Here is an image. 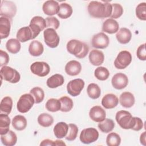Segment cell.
I'll use <instances>...</instances> for the list:
<instances>
[{
	"instance_id": "obj_1",
	"label": "cell",
	"mask_w": 146,
	"mask_h": 146,
	"mask_svg": "<svg viewBox=\"0 0 146 146\" xmlns=\"http://www.w3.org/2000/svg\"><path fill=\"white\" fill-rule=\"evenodd\" d=\"M115 119L123 129H131L133 131H139L143 127V121L140 117H133L129 112L125 110L117 112Z\"/></svg>"
},
{
	"instance_id": "obj_2",
	"label": "cell",
	"mask_w": 146,
	"mask_h": 146,
	"mask_svg": "<svg viewBox=\"0 0 146 146\" xmlns=\"http://www.w3.org/2000/svg\"><path fill=\"white\" fill-rule=\"evenodd\" d=\"M91 1L87 7L90 15L96 18H104L110 17L112 11V4L108 2Z\"/></svg>"
},
{
	"instance_id": "obj_3",
	"label": "cell",
	"mask_w": 146,
	"mask_h": 146,
	"mask_svg": "<svg viewBox=\"0 0 146 146\" xmlns=\"http://www.w3.org/2000/svg\"><path fill=\"white\" fill-rule=\"evenodd\" d=\"M66 48L69 53L79 59L86 57L89 51V47L87 44L76 39H71L68 41Z\"/></svg>"
},
{
	"instance_id": "obj_4",
	"label": "cell",
	"mask_w": 146,
	"mask_h": 146,
	"mask_svg": "<svg viewBox=\"0 0 146 146\" xmlns=\"http://www.w3.org/2000/svg\"><path fill=\"white\" fill-rule=\"evenodd\" d=\"M35 103V99L31 94H25L21 96L17 104V108L21 113L27 112Z\"/></svg>"
},
{
	"instance_id": "obj_5",
	"label": "cell",
	"mask_w": 146,
	"mask_h": 146,
	"mask_svg": "<svg viewBox=\"0 0 146 146\" xmlns=\"http://www.w3.org/2000/svg\"><path fill=\"white\" fill-rule=\"evenodd\" d=\"M0 74L1 79H3L11 83H17L21 79V75L16 70L7 66L2 67Z\"/></svg>"
},
{
	"instance_id": "obj_6",
	"label": "cell",
	"mask_w": 146,
	"mask_h": 146,
	"mask_svg": "<svg viewBox=\"0 0 146 146\" xmlns=\"http://www.w3.org/2000/svg\"><path fill=\"white\" fill-rule=\"evenodd\" d=\"M29 27L33 33V39H35L40 33L47 27L45 19L40 16H35L30 21Z\"/></svg>"
},
{
	"instance_id": "obj_7",
	"label": "cell",
	"mask_w": 146,
	"mask_h": 146,
	"mask_svg": "<svg viewBox=\"0 0 146 146\" xmlns=\"http://www.w3.org/2000/svg\"><path fill=\"white\" fill-rule=\"evenodd\" d=\"M99 137V132L95 128H87L83 129L80 134L79 139L84 144H91L96 141Z\"/></svg>"
},
{
	"instance_id": "obj_8",
	"label": "cell",
	"mask_w": 146,
	"mask_h": 146,
	"mask_svg": "<svg viewBox=\"0 0 146 146\" xmlns=\"http://www.w3.org/2000/svg\"><path fill=\"white\" fill-rule=\"evenodd\" d=\"M45 43L50 48L56 47L60 41V38L55 30L51 28L46 29L43 32Z\"/></svg>"
},
{
	"instance_id": "obj_9",
	"label": "cell",
	"mask_w": 146,
	"mask_h": 146,
	"mask_svg": "<svg viewBox=\"0 0 146 146\" xmlns=\"http://www.w3.org/2000/svg\"><path fill=\"white\" fill-rule=\"evenodd\" d=\"M132 61L131 54L126 50L120 51L114 61V66L117 69H124Z\"/></svg>"
},
{
	"instance_id": "obj_10",
	"label": "cell",
	"mask_w": 146,
	"mask_h": 146,
	"mask_svg": "<svg viewBox=\"0 0 146 146\" xmlns=\"http://www.w3.org/2000/svg\"><path fill=\"white\" fill-rule=\"evenodd\" d=\"M17 7L15 3L11 1H2L0 6V15L1 17H5L11 18L15 15Z\"/></svg>"
},
{
	"instance_id": "obj_11",
	"label": "cell",
	"mask_w": 146,
	"mask_h": 146,
	"mask_svg": "<svg viewBox=\"0 0 146 146\" xmlns=\"http://www.w3.org/2000/svg\"><path fill=\"white\" fill-rule=\"evenodd\" d=\"M84 82L82 79H75L67 84V92L72 96H78L84 87Z\"/></svg>"
},
{
	"instance_id": "obj_12",
	"label": "cell",
	"mask_w": 146,
	"mask_h": 146,
	"mask_svg": "<svg viewBox=\"0 0 146 146\" xmlns=\"http://www.w3.org/2000/svg\"><path fill=\"white\" fill-rule=\"evenodd\" d=\"M30 70L34 75L40 77H44L49 74L50 67L44 62H35L30 66Z\"/></svg>"
},
{
	"instance_id": "obj_13",
	"label": "cell",
	"mask_w": 146,
	"mask_h": 146,
	"mask_svg": "<svg viewBox=\"0 0 146 146\" xmlns=\"http://www.w3.org/2000/svg\"><path fill=\"white\" fill-rule=\"evenodd\" d=\"M109 43V38L104 33H99L94 35L91 39V45L96 48H106L108 47Z\"/></svg>"
},
{
	"instance_id": "obj_14",
	"label": "cell",
	"mask_w": 146,
	"mask_h": 146,
	"mask_svg": "<svg viewBox=\"0 0 146 146\" xmlns=\"http://www.w3.org/2000/svg\"><path fill=\"white\" fill-rule=\"evenodd\" d=\"M112 86L117 90L124 88L128 84V79L126 75L123 73H117L114 75L111 80Z\"/></svg>"
},
{
	"instance_id": "obj_15",
	"label": "cell",
	"mask_w": 146,
	"mask_h": 146,
	"mask_svg": "<svg viewBox=\"0 0 146 146\" xmlns=\"http://www.w3.org/2000/svg\"><path fill=\"white\" fill-rule=\"evenodd\" d=\"M89 116L93 121L99 123L106 119V112L100 106H95L90 109Z\"/></svg>"
},
{
	"instance_id": "obj_16",
	"label": "cell",
	"mask_w": 146,
	"mask_h": 146,
	"mask_svg": "<svg viewBox=\"0 0 146 146\" xmlns=\"http://www.w3.org/2000/svg\"><path fill=\"white\" fill-rule=\"evenodd\" d=\"M60 5L57 1L54 0H49L46 1L42 6V9L46 15L50 17L56 14L59 10Z\"/></svg>"
},
{
	"instance_id": "obj_17",
	"label": "cell",
	"mask_w": 146,
	"mask_h": 146,
	"mask_svg": "<svg viewBox=\"0 0 146 146\" xmlns=\"http://www.w3.org/2000/svg\"><path fill=\"white\" fill-rule=\"evenodd\" d=\"M82 70V66L80 62L72 60L69 61L65 66V72L70 76L78 75Z\"/></svg>"
},
{
	"instance_id": "obj_18",
	"label": "cell",
	"mask_w": 146,
	"mask_h": 146,
	"mask_svg": "<svg viewBox=\"0 0 146 146\" xmlns=\"http://www.w3.org/2000/svg\"><path fill=\"white\" fill-rule=\"evenodd\" d=\"M11 29V22L9 18L1 17L0 18V36L5 39L9 36Z\"/></svg>"
},
{
	"instance_id": "obj_19",
	"label": "cell",
	"mask_w": 146,
	"mask_h": 146,
	"mask_svg": "<svg viewBox=\"0 0 146 146\" xmlns=\"http://www.w3.org/2000/svg\"><path fill=\"white\" fill-rule=\"evenodd\" d=\"M119 103L117 97L113 94L105 95L102 99V105L106 109H112L117 106Z\"/></svg>"
},
{
	"instance_id": "obj_20",
	"label": "cell",
	"mask_w": 146,
	"mask_h": 146,
	"mask_svg": "<svg viewBox=\"0 0 146 146\" xmlns=\"http://www.w3.org/2000/svg\"><path fill=\"white\" fill-rule=\"evenodd\" d=\"M119 25L114 19L108 18L103 23L102 31L108 34H114L118 31Z\"/></svg>"
},
{
	"instance_id": "obj_21",
	"label": "cell",
	"mask_w": 146,
	"mask_h": 146,
	"mask_svg": "<svg viewBox=\"0 0 146 146\" xmlns=\"http://www.w3.org/2000/svg\"><path fill=\"white\" fill-rule=\"evenodd\" d=\"M89 60L90 63L94 66L101 65L104 60V55L102 51L96 49L91 50L89 54Z\"/></svg>"
},
{
	"instance_id": "obj_22",
	"label": "cell",
	"mask_w": 146,
	"mask_h": 146,
	"mask_svg": "<svg viewBox=\"0 0 146 146\" xmlns=\"http://www.w3.org/2000/svg\"><path fill=\"white\" fill-rule=\"evenodd\" d=\"M135 102L133 95L129 92H124L119 97V102L124 108H131L134 105Z\"/></svg>"
},
{
	"instance_id": "obj_23",
	"label": "cell",
	"mask_w": 146,
	"mask_h": 146,
	"mask_svg": "<svg viewBox=\"0 0 146 146\" xmlns=\"http://www.w3.org/2000/svg\"><path fill=\"white\" fill-rule=\"evenodd\" d=\"M16 36L19 42H26L33 39V33L29 26H25L18 30Z\"/></svg>"
},
{
	"instance_id": "obj_24",
	"label": "cell",
	"mask_w": 146,
	"mask_h": 146,
	"mask_svg": "<svg viewBox=\"0 0 146 146\" xmlns=\"http://www.w3.org/2000/svg\"><path fill=\"white\" fill-rule=\"evenodd\" d=\"M1 140L5 146H13L17 141V136L13 131L9 130L6 133L1 135Z\"/></svg>"
},
{
	"instance_id": "obj_25",
	"label": "cell",
	"mask_w": 146,
	"mask_h": 146,
	"mask_svg": "<svg viewBox=\"0 0 146 146\" xmlns=\"http://www.w3.org/2000/svg\"><path fill=\"white\" fill-rule=\"evenodd\" d=\"M116 37L118 42L121 44H127L131 39L132 33L131 31L125 27L121 28L117 32Z\"/></svg>"
},
{
	"instance_id": "obj_26",
	"label": "cell",
	"mask_w": 146,
	"mask_h": 146,
	"mask_svg": "<svg viewBox=\"0 0 146 146\" xmlns=\"http://www.w3.org/2000/svg\"><path fill=\"white\" fill-rule=\"evenodd\" d=\"M68 130V125L65 122H59L54 127V133L58 139H62L66 137Z\"/></svg>"
},
{
	"instance_id": "obj_27",
	"label": "cell",
	"mask_w": 146,
	"mask_h": 146,
	"mask_svg": "<svg viewBox=\"0 0 146 146\" xmlns=\"http://www.w3.org/2000/svg\"><path fill=\"white\" fill-rule=\"evenodd\" d=\"M64 82V77L60 74H56L48 78L46 82V84L49 88H55L62 86Z\"/></svg>"
},
{
	"instance_id": "obj_28",
	"label": "cell",
	"mask_w": 146,
	"mask_h": 146,
	"mask_svg": "<svg viewBox=\"0 0 146 146\" xmlns=\"http://www.w3.org/2000/svg\"><path fill=\"white\" fill-rule=\"evenodd\" d=\"M44 51L43 44L38 40L32 41L29 47V53L34 56H39L42 54Z\"/></svg>"
},
{
	"instance_id": "obj_29",
	"label": "cell",
	"mask_w": 146,
	"mask_h": 146,
	"mask_svg": "<svg viewBox=\"0 0 146 146\" xmlns=\"http://www.w3.org/2000/svg\"><path fill=\"white\" fill-rule=\"evenodd\" d=\"M12 125L17 131H22L27 126V120L22 115H17L12 120Z\"/></svg>"
},
{
	"instance_id": "obj_30",
	"label": "cell",
	"mask_w": 146,
	"mask_h": 146,
	"mask_svg": "<svg viewBox=\"0 0 146 146\" xmlns=\"http://www.w3.org/2000/svg\"><path fill=\"white\" fill-rule=\"evenodd\" d=\"M6 48L10 53L17 54L20 51L21 44L17 39L11 38L7 41L6 43Z\"/></svg>"
},
{
	"instance_id": "obj_31",
	"label": "cell",
	"mask_w": 146,
	"mask_h": 146,
	"mask_svg": "<svg viewBox=\"0 0 146 146\" xmlns=\"http://www.w3.org/2000/svg\"><path fill=\"white\" fill-rule=\"evenodd\" d=\"M13 107V100L10 96H6L3 98L0 104L1 112L9 115L12 110Z\"/></svg>"
},
{
	"instance_id": "obj_32",
	"label": "cell",
	"mask_w": 146,
	"mask_h": 146,
	"mask_svg": "<svg viewBox=\"0 0 146 146\" xmlns=\"http://www.w3.org/2000/svg\"><path fill=\"white\" fill-rule=\"evenodd\" d=\"M72 14V7L67 3H62L60 5L58 16L62 19H67Z\"/></svg>"
},
{
	"instance_id": "obj_33",
	"label": "cell",
	"mask_w": 146,
	"mask_h": 146,
	"mask_svg": "<svg viewBox=\"0 0 146 146\" xmlns=\"http://www.w3.org/2000/svg\"><path fill=\"white\" fill-rule=\"evenodd\" d=\"M10 119L8 115L1 113L0 114V134L4 135L10 129Z\"/></svg>"
},
{
	"instance_id": "obj_34",
	"label": "cell",
	"mask_w": 146,
	"mask_h": 146,
	"mask_svg": "<svg viewBox=\"0 0 146 146\" xmlns=\"http://www.w3.org/2000/svg\"><path fill=\"white\" fill-rule=\"evenodd\" d=\"M99 129L103 133H109L111 132L114 127L115 123L111 119H105L103 121L99 122L98 124Z\"/></svg>"
},
{
	"instance_id": "obj_35",
	"label": "cell",
	"mask_w": 146,
	"mask_h": 146,
	"mask_svg": "<svg viewBox=\"0 0 146 146\" xmlns=\"http://www.w3.org/2000/svg\"><path fill=\"white\" fill-rule=\"evenodd\" d=\"M88 96L92 99H96L99 98L101 94V90L99 86L95 83H90L87 88Z\"/></svg>"
},
{
	"instance_id": "obj_36",
	"label": "cell",
	"mask_w": 146,
	"mask_h": 146,
	"mask_svg": "<svg viewBox=\"0 0 146 146\" xmlns=\"http://www.w3.org/2000/svg\"><path fill=\"white\" fill-rule=\"evenodd\" d=\"M54 119L52 116L47 113H43L38 117V123L43 127H48L53 124Z\"/></svg>"
},
{
	"instance_id": "obj_37",
	"label": "cell",
	"mask_w": 146,
	"mask_h": 146,
	"mask_svg": "<svg viewBox=\"0 0 146 146\" xmlns=\"http://www.w3.org/2000/svg\"><path fill=\"white\" fill-rule=\"evenodd\" d=\"M59 100H60L61 104L60 111L62 112H69L73 108L74 103L72 100L70 98L66 96H64L61 97Z\"/></svg>"
},
{
	"instance_id": "obj_38",
	"label": "cell",
	"mask_w": 146,
	"mask_h": 146,
	"mask_svg": "<svg viewBox=\"0 0 146 146\" xmlns=\"http://www.w3.org/2000/svg\"><path fill=\"white\" fill-rule=\"evenodd\" d=\"M61 104L59 100L51 98L46 103V108L50 112H55L60 110Z\"/></svg>"
},
{
	"instance_id": "obj_39",
	"label": "cell",
	"mask_w": 146,
	"mask_h": 146,
	"mask_svg": "<svg viewBox=\"0 0 146 146\" xmlns=\"http://www.w3.org/2000/svg\"><path fill=\"white\" fill-rule=\"evenodd\" d=\"M94 75L98 80L103 81L108 78L110 76V72L107 68L100 66L95 70Z\"/></svg>"
},
{
	"instance_id": "obj_40",
	"label": "cell",
	"mask_w": 146,
	"mask_h": 146,
	"mask_svg": "<svg viewBox=\"0 0 146 146\" xmlns=\"http://www.w3.org/2000/svg\"><path fill=\"white\" fill-rule=\"evenodd\" d=\"M30 92L34 97L35 99V103L36 104L40 103L43 100L44 98V92L43 89L40 87H34L30 90Z\"/></svg>"
},
{
	"instance_id": "obj_41",
	"label": "cell",
	"mask_w": 146,
	"mask_h": 146,
	"mask_svg": "<svg viewBox=\"0 0 146 146\" xmlns=\"http://www.w3.org/2000/svg\"><path fill=\"white\" fill-rule=\"evenodd\" d=\"M106 143L108 146H118L120 144L121 138L116 133L111 132L107 135Z\"/></svg>"
},
{
	"instance_id": "obj_42",
	"label": "cell",
	"mask_w": 146,
	"mask_h": 146,
	"mask_svg": "<svg viewBox=\"0 0 146 146\" xmlns=\"http://www.w3.org/2000/svg\"><path fill=\"white\" fill-rule=\"evenodd\" d=\"M78 128L74 124H69L68 125V130L66 136L65 138L68 141H73L74 140L78 135Z\"/></svg>"
},
{
	"instance_id": "obj_43",
	"label": "cell",
	"mask_w": 146,
	"mask_h": 146,
	"mask_svg": "<svg viewBox=\"0 0 146 146\" xmlns=\"http://www.w3.org/2000/svg\"><path fill=\"white\" fill-rule=\"evenodd\" d=\"M136 15L141 21L146 20V3H139L136 8Z\"/></svg>"
},
{
	"instance_id": "obj_44",
	"label": "cell",
	"mask_w": 146,
	"mask_h": 146,
	"mask_svg": "<svg viewBox=\"0 0 146 146\" xmlns=\"http://www.w3.org/2000/svg\"><path fill=\"white\" fill-rule=\"evenodd\" d=\"M112 11L110 18L112 19H116L121 16L123 13V9L121 5L119 3H113L112 4Z\"/></svg>"
},
{
	"instance_id": "obj_45",
	"label": "cell",
	"mask_w": 146,
	"mask_h": 146,
	"mask_svg": "<svg viewBox=\"0 0 146 146\" xmlns=\"http://www.w3.org/2000/svg\"><path fill=\"white\" fill-rule=\"evenodd\" d=\"M47 27H50L54 30L59 28L60 22L59 20L55 17H48L45 19Z\"/></svg>"
},
{
	"instance_id": "obj_46",
	"label": "cell",
	"mask_w": 146,
	"mask_h": 146,
	"mask_svg": "<svg viewBox=\"0 0 146 146\" xmlns=\"http://www.w3.org/2000/svg\"><path fill=\"white\" fill-rule=\"evenodd\" d=\"M136 55L139 59L141 60H146V51H145V43L141 44L137 49Z\"/></svg>"
},
{
	"instance_id": "obj_47",
	"label": "cell",
	"mask_w": 146,
	"mask_h": 146,
	"mask_svg": "<svg viewBox=\"0 0 146 146\" xmlns=\"http://www.w3.org/2000/svg\"><path fill=\"white\" fill-rule=\"evenodd\" d=\"M9 56L8 54L1 50H0V66L1 67H3L4 66H6L9 62Z\"/></svg>"
},
{
	"instance_id": "obj_48",
	"label": "cell",
	"mask_w": 146,
	"mask_h": 146,
	"mask_svg": "<svg viewBox=\"0 0 146 146\" xmlns=\"http://www.w3.org/2000/svg\"><path fill=\"white\" fill-rule=\"evenodd\" d=\"M40 146H45V145H55V141H52L50 139H44L40 143Z\"/></svg>"
},
{
	"instance_id": "obj_49",
	"label": "cell",
	"mask_w": 146,
	"mask_h": 146,
	"mask_svg": "<svg viewBox=\"0 0 146 146\" xmlns=\"http://www.w3.org/2000/svg\"><path fill=\"white\" fill-rule=\"evenodd\" d=\"M140 141L141 144H142L144 145H145V132H143V133L141 134Z\"/></svg>"
},
{
	"instance_id": "obj_50",
	"label": "cell",
	"mask_w": 146,
	"mask_h": 146,
	"mask_svg": "<svg viewBox=\"0 0 146 146\" xmlns=\"http://www.w3.org/2000/svg\"><path fill=\"white\" fill-rule=\"evenodd\" d=\"M55 145H66V144L60 140H56L55 141Z\"/></svg>"
}]
</instances>
